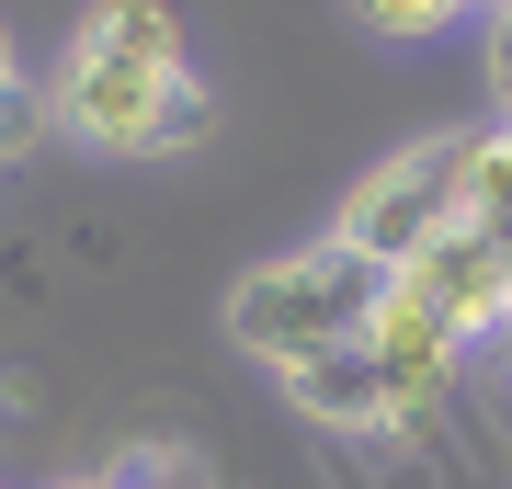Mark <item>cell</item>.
<instances>
[{"label":"cell","instance_id":"obj_1","mask_svg":"<svg viewBox=\"0 0 512 489\" xmlns=\"http://www.w3.org/2000/svg\"><path fill=\"white\" fill-rule=\"evenodd\" d=\"M387 285H399V273L330 228V239H308V251L262 262L251 285L228 296V342L251 353V364H274V376H296V364H319V353L365 342L376 308H387Z\"/></svg>","mask_w":512,"mask_h":489},{"label":"cell","instance_id":"obj_2","mask_svg":"<svg viewBox=\"0 0 512 489\" xmlns=\"http://www.w3.org/2000/svg\"><path fill=\"white\" fill-rule=\"evenodd\" d=\"M57 126L103 160H160V148H205L217 137V91L194 69H137V57H103V46H69L57 57Z\"/></svg>","mask_w":512,"mask_h":489},{"label":"cell","instance_id":"obj_3","mask_svg":"<svg viewBox=\"0 0 512 489\" xmlns=\"http://www.w3.org/2000/svg\"><path fill=\"white\" fill-rule=\"evenodd\" d=\"M456 228H467V126L399 148V160L365 171V182H353V205H342V239H353V251H376L387 273L421 262L433 239H456Z\"/></svg>","mask_w":512,"mask_h":489},{"label":"cell","instance_id":"obj_4","mask_svg":"<svg viewBox=\"0 0 512 489\" xmlns=\"http://www.w3.org/2000/svg\"><path fill=\"white\" fill-rule=\"evenodd\" d=\"M399 296H410V308H433L467 353L501 342V330H512V239H490V228L433 239L421 262H399Z\"/></svg>","mask_w":512,"mask_h":489},{"label":"cell","instance_id":"obj_5","mask_svg":"<svg viewBox=\"0 0 512 489\" xmlns=\"http://www.w3.org/2000/svg\"><path fill=\"white\" fill-rule=\"evenodd\" d=\"M365 353H376V376H387V433H433L444 421V399H456V376H467V342L444 330L433 308H410L399 285H387V308H376V330H365Z\"/></svg>","mask_w":512,"mask_h":489},{"label":"cell","instance_id":"obj_6","mask_svg":"<svg viewBox=\"0 0 512 489\" xmlns=\"http://www.w3.org/2000/svg\"><path fill=\"white\" fill-rule=\"evenodd\" d=\"M308 421H330V433H387V376H376V353L365 342H342V353H319V364H296V376H274Z\"/></svg>","mask_w":512,"mask_h":489},{"label":"cell","instance_id":"obj_7","mask_svg":"<svg viewBox=\"0 0 512 489\" xmlns=\"http://www.w3.org/2000/svg\"><path fill=\"white\" fill-rule=\"evenodd\" d=\"M69 46H103V57H137V69H183V12H171V0H92Z\"/></svg>","mask_w":512,"mask_h":489},{"label":"cell","instance_id":"obj_8","mask_svg":"<svg viewBox=\"0 0 512 489\" xmlns=\"http://www.w3.org/2000/svg\"><path fill=\"white\" fill-rule=\"evenodd\" d=\"M57 126V103H46V91L35 80H0V171H12V160H35V137Z\"/></svg>","mask_w":512,"mask_h":489},{"label":"cell","instance_id":"obj_9","mask_svg":"<svg viewBox=\"0 0 512 489\" xmlns=\"http://www.w3.org/2000/svg\"><path fill=\"white\" fill-rule=\"evenodd\" d=\"M353 12H365L376 35H399V46H421V35H444V23H467L478 0H353Z\"/></svg>","mask_w":512,"mask_h":489},{"label":"cell","instance_id":"obj_10","mask_svg":"<svg viewBox=\"0 0 512 489\" xmlns=\"http://www.w3.org/2000/svg\"><path fill=\"white\" fill-rule=\"evenodd\" d=\"M490 91H501V126H512V0H490Z\"/></svg>","mask_w":512,"mask_h":489},{"label":"cell","instance_id":"obj_11","mask_svg":"<svg viewBox=\"0 0 512 489\" xmlns=\"http://www.w3.org/2000/svg\"><path fill=\"white\" fill-rule=\"evenodd\" d=\"M0 80H12V35H0Z\"/></svg>","mask_w":512,"mask_h":489},{"label":"cell","instance_id":"obj_12","mask_svg":"<svg viewBox=\"0 0 512 489\" xmlns=\"http://www.w3.org/2000/svg\"><path fill=\"white\" fill-rule=\"evenodd\" d=\"M501 364H512V330H501Z\"/></svg>","mask_w":512,"mask_h":489}]
</instances>
